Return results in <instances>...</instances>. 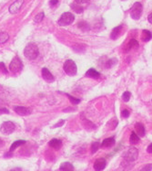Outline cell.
Returning a JSON list of instances; mask_svg holds the SVG:
<instances>
[{
	"label": "cell",
	"instance_id": "1",
	"mask_svg": "<svg viewBox=\"0 0 152 171\" xmlns=\"http://www.w3.org/2000/svg\"><path fill=\"white\" fill-rule=\"evenodd\" d=\"M39 48L36 45V44L30 43L24 49V55L27 57L28 59H35L37 56H39Z\"/></svg>",
	"mask_w": 152,
	"mask_h": 171
},
{
	"label": "cell",
	"instance_id": "2",
	"mask_svg": "<svg viewBox=\"0 0 152 171\" xmlns=\"http://www.w3.org/2000/svg\"><path fill=\"white\" fill-rule=\"evenodd\" d=\"M74 20H75V17L73 14H71L70 12H65L64 14H62V16L60 17L57 22L59 26L65 27L72 24Z\"/></svg>",
	"mask_w": 152,
	"mask_h": 171
},
{
	"label": "cell",
	"instance_id": "3",
	"mask_svg": "<svg viewBox=\"0 0 152 171\" xmlns=\"http://www.w3.org/2000/svg\"><path fill=\"white\" fill-rule=\"evenodd\" d=\"M64 71L69 76H75L77 74L78 68L76 63L72 61V59H67L64 63Z\"/></svg>",
	"mask_w": 152,
	"mask_h": 171
},
{
	"label": "cell",
	"instance_id": "4",
	"mask_svg": "<svg viewBox=\"0 0 152 171\" xmlns=\"http://www.w3.org/2000/svg\"><path fill=\"white\" fill-rule=\"evenodd\" d=\"M142 5L139 2H136L130 9V16L133 19L137 20V19H139L141 17V14H142Z\"/></svg>",
	"mask_w": 152,
	"mask_h": 171
},
{
	"label": "cell",
	"instance_id": "5",
	"mask_svg": "<svg viewBox=\"0 0 152 171\" xmlns=\"http://www.w3.org/2000/svg\"><path fill=\"white\" fill-rule=\"evenodd\" d=\"M22 68H23V63L21 61V59L18 57H15L9 65V70L14 73H17L19 72L22 70Z\"/></svg>",
	"mask_w": 152,
	"mask_h": 171
},
{
	"label": "cell",
	"instance_id": "6",
	"mask_svg": "<svg viewBox=\"0 0 152 171\" xmlns=\"http://www.w3.org/2000/svg\"><path fill=\"white\" fill-rule=\"evenodd\" d=\"M15 129H16V126L12 122H5L0 127V132H1L3 135H10L12 134Z\"/></svg>",
	"mask_w": 152,
	"mask_h": 171
},
{
	"label": "cell",
	"instance_id": "7",
	"mask_svg": "<svg viewBox=\"0 0 152 171\" xmlns=\"http://www.w3.org/2000/svg\"><path fill=\"white\" fill-rule=\"evenodd\" d=\"M138 155H139L138 149L135 148V147H130V149L127 151V153L124 155V158H125L126 161L133 162L138 158Z\"/></svg>",
	"mask_w": 152,
	"mask_h": 171
},
{
	"label": "cell",
	"instance_id": "8",
	"mask_svg": "<svg viewBox=\"0 0 152 171\" xmlns=\"http://www.w3.org/2000/svg\"><path fill=\"white\" fill-rule=\"evenodd\" d=\"M23 3H24V0H16L10 6H9V13L11 14H16L18 13L20 8H21V6L23 5Z\"/></svg>",
	"mask_w": 152,
	"mask_h": 171
},
{
	"label": "cell",
	"instance_id": "9",
	"mask_svg": "<svg viewBox=\"0 0 152 171\" xmlns=\"http://www.w3.org/2000/svg\"><path fill=\"white\" fill-rule=\"evenodd\" d=\"M42 77L46 81H48V83H53V81H55L54 76L52 75V73L47 68L42 69Z\"/></svg>",
	"mask_w": 152,
	"mask_h": 171
},
{
	"label": "cell",
	"instance_id": "10",
	"mask_svg": "<svg viewBox=\"0 0 152 171\" xmlns=\"http://www.w3.org/2000/svg\"><path fill=\"white\" fill-rule=\"evenodd\" d=\"M14 110L18 114L22 115V116H26V115H28L31 114V110L29 108H26L23 106H17V107H15Z\"/></svg>",
	"mask_w": 152,
	"mask_h": 171
},
{
	"label": "cell",
	"instance_id": "11",
	"mask_svg": "<svg viewBox=\"0 0 152 171\" xmlns=\"http://www.w3.org/2000/svg\"><path fill=\"white\" fill-rule=\"evenodd\" d=\"M106 164H107V162H106V159H104V158H98L95 162L94 168L97 171L103 170L105 168V167H106Z\"/></svg>",
	"mask_w": 152,
	"mask_h": 171
},
{
	"label": "cell",
	"instance_id": "12",
	"mask_svg": "<svg viewBox=\"0 0 152 171\" xmlns=\"http://www.w3.org/2000/svg\"><path fill=\"white\" fill-rule=\"evenodd\" d=\"M48 146L52 148H54V149H56V150H58V149H60V147L62 146V141L60 139L54 138V139L49 141Z\"/></svg>",
	"mask_w": 152,
	"mask_h": 171
},
{
	"label": "cell",
	"instance_id": "13",
	"mask_svg": "<svg viewBox=\"0 0 152 171\" xmlns=\"http://www.w3.org/2000/svg\"><path fill=\"white\" fill-rule=\"evenodd\" d=\"M135 128H136V133L139 136H145V127L144 125L140 123H137L135 124Z\"/></svg>",
	"mask_w": 152,
	"mask_h": 171
},
{
	"label": "cell",
	"instance_id": "14",
	"mask_svg": "<svg viewBox=\"0 0 152 171\" xmlns=\"http://www.w3.org/2000/svg\"><path fill=\"white\" fill-rule=\"evenodd\" d=\"M121 29H122V26H118L116 28H114V29L110 34V39L111 40H117L118 38V36L120 35Z\"/></svg>",
	"mask_w": 152,
	"mask_h": 171
},
{
	"label": "cell",
	"instance_id": "15",
	"mask_svg": "<svg viewBox=\"0 0 152 171\" xmlns=\"http://www.w3.org/2000/svg\"><path fill=\"white\" fill-rule=\"evenodd\" d=\"M86 76L87 77H89V78H92V79H97L99 78L100 76V73L97 71L95 69H89L87 72H86Z\"/></svg>",
	"mask_w": 152,
	"mask_h": 171
},
{
	"label": "cell",
	"instance_id": "16",
	"mask_svg": "<svg viewBox=\"0 0 152 171\" xmlns=\"http://www.w3.org/2000/svg\"><path fill=\"white\" fill-rule=\"evenodd\" d=\"M114 145H115V139H114V137H109V138L105 139L102 142L101 146L103 148H106V147H111Z\"/></svg>",
	"mask_w": 152,
	"mask_h": 171
},
{
	"label": "cell",
	"instance_id": "17",
	"mask_svg": "<svg viewBox=\"0 0 152 171\" xmlns=\"http://www.w3.org/2000/svg\"><path fill=\"white\" fill-rule=\"evenodd\" d=\"M59 170H63V171H73L74 170V167L72 164L68 162H65V163H62L61 165L59 167Z\"/></svg>",
	"mask_w": 152,
	"mask_h": 171
},
{
	"label": "cell",
	"instance_id": "18",
	"mask_svg": "<svg viewBox=\"0 0 152 171\" xmlns=\"http://www.w3.org/2000/svg\"><path fill=\"white\" fill-rule=\"evenodd\" d=\"M138 47H139V42H138V40L132 39V40H130V42L127 43V48H126V51H128V50H130L132 49H136V48H138Z\"/></svg>",
	"mask_w": 152,
	"mask_h": 171
},
{
	"label": "cell",
	"instance_id": "19",
	"mask_svg": "<svg viewBox=\"0 0 152 171\" xmlns=\"http://www.w3.org/2000/svg\"><path fill=\"white\" fill-rule=\"evenodd\" d=\"M151 40V32L147 30V29H144L142 32V40L148 42Z\"/></svg>",
	"mask_w": 152,
	"mask_h": 171
},
{
	"label": "cell",
	"instance_id": "20",
	"mask_svg": "<svg viewBox=\"0 0 152 171\" xmlns=\"http://www.w3.org/2000/svg\"><path fill=\"white\" fill-rule=\"evenodd\" d=\"M24 144H26V141L25 140H18V141H16V142H14L12 144V146H10V151L11 152L14 151L15 149H16V148H18V146L24 145Z\"/></svg>",
	"mask_w": 152,
	"mask_h": 171
},
{
	"label": "cell",
	"instance_id": "21",
	"mask_svg": "<svg viewBox=\"0 0 152 171\" xmlns=\"http://www.w3.org/2000/svg\"><path fill=\"white\" fill-rule=\"evenodd\" d=\"M70 6H71V8H72L76 13L80 14V13L83 12V7H82L81 6H79L78 3H72V4L70 5Z\"/></svg>",
	"mask_w": 152,
	"mask_h": 171
},
{
	"label": "cell",
	"instance_id": "22",
	"mask_svg": "<svg viewBox=\"0 0 152 171\" xmlns=\"http://www.w3.org/2000/svg\"><path fill=\"white\" fill-rule=\"evenodd\" d=\"M130 143L132 145H136V144H138L139 142V136L137 135V134L135 132H132L131 133V136H130Z\"/></svg>",
	"mask_w": 152,
	"mask_h": 171
},
{
	"label": "cell",
	"instance_id": "23",
	"mask_svg": "<svg viewBox=\"0 0 152 171\" xmlns=\"http://www.w3.org/2000/svg\"><path fill=\"white\" fill-rule=\"evenodd\" d=\"M9 39V36L6 32H1L0 33V44H4Z\"/></svg>",
	"mask_w": 152,
	"mask_h": 171
},
{
	"label": "cell",
	"instance_id": "24",
	"mask_svg": "<svg viewBox=\"0 0 152 171\" xmlns=\"http://www.w3.org/2000/svg\"><path fill=\"white\" fill-rule=\"evenodd\" d=\"M130 97H131V93L130 92H125L122 94V100L124 102H128L130 100Z\"/></svg>",
	"mask_w": 152,
	"mask_h": 171
},
{
	"label": "cell",
	"instance_id": "25",
	"mask_svg": "<svg viewBox=\"0 0 152 171\" xmlns=\"http://www.w3.org/2000/svg\"><path fill=\"white\" fill-rule=\"evenodd\" d=\"M99 146L100 145L98 142H95L92 144V147H91V152H92V154H95L97 151V149L99 148Z\"/></svg>",
	"mask_w": 152,
	"mask_h": 171
},
{
	"label": "cell",
	"instance_id": "26",
	"mask_svg": "<svg viewBox=\"0 0 152 171\" xmlns=\"http://www.w3.org/2000/svg\"><path fill=\"white\" fill-rule=\"evenodd\" d=\"M43 18H44V12H41L39 14H37L36 16L35 17L34 21L36 22V23H39V22H41V20L43 19Z\"/></svg>",
	"mask_w": 152,
	"mask_h": 171
},
{
	"label": "cell",
	"instance_id": "27",
	"mask_svg": "<svg viewBox=\"0 0 152 171\" xmlns=\"http://www.w3.org/2000/svg\"><path fill=\"white\" fill-rule=\"evenodd\" d=\"M67 97L69 98L70 102L73 103V105H78V103L81 102V100H80V99H78V98H74L73 96H70V95H68V94H67Z\"/></svg>",
	"mask_w": 152,
	"mask_h": 171
},
{
	"label": "cell",
	"instance_id": "28",
	"mask_svg": "<svg viewBox=\"0 0 152 171\" xmlns=\"http://www.w3.org/2000/svg\"><path fill=\"white\" fill-rule=\"evenodd\" d=\"M121 116H122L123 118H127L128 116H130V112H128V110H122V112H121Z\"/></svg>",
	"mask_w": 152,
	"mask_h": 171
},
{
	"label": "cell",
	"instance_id": "29",
	"mask_svg": "<svg viewBox=\"0 0 152 171\" xmlns=\"http://www.w3.org/2000/svg\"><path fill=\"white\" fill-rule=\"evenodd\" d=\"M65 124V121L64 120H60L58 123H57L54 126H53V128H57V127H60V126H62L63 124Z\"/></svg>",
	"mask_w": 152,
	"mask_h": 171
},
{
	"label": "cell",
	"instance_id": "30",
	"mask_svg": "<svg viewBox=\"0 0 152 171\" xmlns=\"http://www.w3.org/2000/svg\"><path fill=\"white\" fill-rule=\"evenodd\" d=\"M116 62V59H110L109 61V62L107 63V66L109 67V68H110L111 66H113V64ZM106 66V67H107Z\"/></svg>",
	"mask_w": 152,
	"mask_h": 171
},
{
	"label": "cell",
	"instance_id": "31",
	"mask_svg": "<svg viewBox=\"0 0 152 171\" xmlns=\"http://www.w3.org/2000/svg\"><path fill=\"white\" fill-rule=\"evenodd\" d=\"M0 69H1V71H2L4 73H7V71H6V67H5V64L2 63V62H0Z\"/></svg>",
	"mask_w": 152,
	"mask_h": 171
},
{
	"label": "cell",
	"instance_id": "32",
	"mask_svg": "<svg viewBox=\"0 0 152 171\" xmlns=\"http://www.w3.org/2000/svg\"><path fill=\"white\" fill-rule=\"evenodd\" d=\"M57 2H58V0H50V1H49V4H50L51 6H54L56 4H57Z\"/></svg>",
	"mask_w": 152,
	"mask_h": 171
},
{
	"label": "cell",
	"instance_id": "33",
	"mask_svg": "<svg viewBox=\"0 0 152 171\" xmlns=\"http://www.w3.org/2000/svg\"><path fill=\"white\" fill-rule=\"evenodd\" d=\"M0 113L1 114H9V111L6 108H2V109H0Z\"/></svg>",
	"mask_w": 152,
	"mask_h": 171
},
{
	"label": "cell",
	"instance_id": "34",
	"mask_svg": "<svg viewBox=\"0 0 152 171\" xmlns=\"http://www.w3.org/2000/svg\"><path fill=\"white\" fill-rule=\"evenodd\" d=\"M75 1L78 4H83V3H87L88 0H75Z\"/></svg>",
	"mask_w": 152,
	"mask_h": 171
},
{
	"label": "cell",
	"instance_id": "35",
	"mask_svg": "<svg viewBox=\"0 0 152 171\" xmlns=\"http://www.w3.org/2000/svg\"><path fill=\"white\" fill-rule=\"evenodd\" d=\"M147 151H148V153H149V154H151V153H152V144H150V145L148 146Z\"/></svg>",
	"mask_w": 152,
	"mask_h": 171
},
{
	"label": "cell",
	"instance_id": "36",
	"mask_svg": "<svg viewBox=\"0 0 152 171\" xmlns=\"http://www.w3.org/2000/svg\"><path fill=\"white\" fill-rule=\"evenodd\" d=\"M148 22L151 24L152 23V13H150L149 15H148Z\"/></svg>",
	"mask_w": 152,
	"mask_h": 171
},
{
	"label": "cell",
	"instance_id": "37",
	"mask_svg": "<svg viewBox=\"0 0 152 171\" xmlns=\"http://www.w3.org/2000/svg\"><path fill=\"white\" fill-rule=\"evenodd\" d=\"M142 170H151V164H150V165H148V167H144Z\"/></svg>",
	"mask_w": 152,
	"mask_h": 171
},
{
	"label": "cell",
	"instance_id": "38",
	"mask_svg": "<svg viewBox=\"0 0 152 171\" xmlns=\"http://www.w3.org/2000/svg\"><path fill=\"white\" fill-rule=\"evenodd\" d=\"M3 145V141L1 140V139H0V146H1Z\"/></svg>",
	"mask_w": 152,
	"mask_h": 171
}]
</instances>
